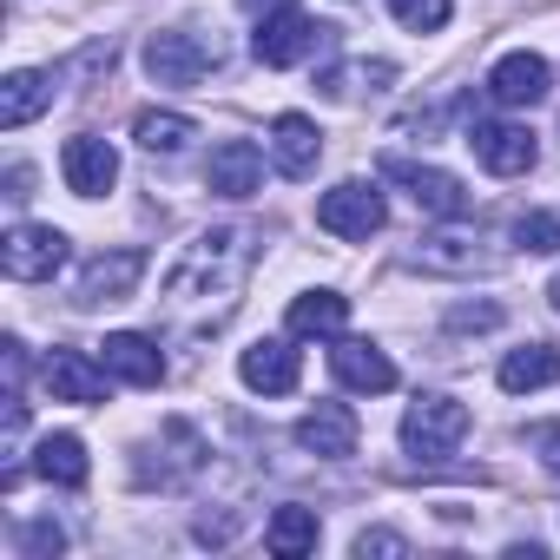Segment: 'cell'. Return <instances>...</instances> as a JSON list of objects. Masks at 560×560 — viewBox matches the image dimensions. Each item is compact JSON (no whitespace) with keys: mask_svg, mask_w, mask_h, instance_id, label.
I'll return each mask as SVG.
<instances>
[{"mask_svg":"<svg viewBox=\"0 0 560 560\" xmlns=\"http://www.w3.org/2000/svg\"><path fill=\"white\" fill-rule=\"evenodd\" d=\"M47 106H54V73H40V67L8 73V86H0V126H8V132H21L27 119H40Z\"/></svg>","mask_w":560,"mask_h":560,"instance_id":"obj_19","label":"cell"},{"mask_svg":"<svg viewBox=\"0 0 560 560\" xmlns=\"http://www.w3.org/2000/svg\"><path fill=\"white\" fill-rule=\"evenodd\" d=\"M211 47L198 40V34H152L145 40V73L159 80V86H198L205 73H211Z\"/></svg>","mask_w":560,"mask_h":560,"instance_id":"obj_9","label":"cell"},{"mask_svg":"<svg viewBox=\"0 0 560 560\" xmlns=\"http://www.w3.org/2000/svg\"><path fill=\"white\" fill-rule=\"evenodd\" d=\"M317 224H324L330 237H350V244H363V237H376V231L389 224V205H383V191H376V185H363V178H343V185H330V191L317 198Z\"/></svg>","mask_w":560,"mask_h":560,"instance_id":"obj_3","label":"cell"},{"mask_svg":"<svg viewBox=\"0 0 560 560\" xmlns=\"http://www.w3.org/2000/svg\"><path fill=\"white\" fill-rule=\"evenodd\" d=\"M343 324H350V298L337 291H304L291 304V337H337Z\"/></svg>","mask_w":560,"mask_h":560,"instance_id":"obj_22","label":"cell"},{"mask_svg":"<svg viewBox=\"0 0 560 560\" xmlns=\"http://www.w3.org/2000/svg\"><path fill=\"white\" fill-rule=\"evenodd\" d=\"M553 383H560V350H553V343H527V350H508V357H501V389H508V396L553 389Z\"/></svg>","mask_w":560,"mask_h":560,"instance_id":"obj_20","label":"cell"},{"mask_svg":"<svg viewBox=\"0 0 560 560\" xmlns=\"http://www.w3.org/2000/svg\"><path fill=\"white\" fill-rule=\"evenodd\" d=\"M389 14H396L409 34H442L448 14H455V0H389Z\"/></svg>","mask_w":560,"mask_h":560,"instance_id":"obj_26","label":"cell"},{"mask_svg":"<svg viewBox=\"0 0 560 560\" xmlns=\"http://www.w3.org/2000/svg\"><path fill=\"white\" fill-rule=\"evenodd\" d=\"M547 298H553V311H560V270H553V284H547Z\"/></svg>","mask_w":560,"mask_h":560,"instance_id":"obj_32","label":"cell"},{"mask_svg":"<svg viewBox=\"0 0 560 560\" xmlns=\"http://www.w3.org/2000/svg\"><path fill=\"white\" fill-rule=\"evenodd\" d=\"M132 139L145 145V152H185L191 139H198V126L185 119V113H139V126H132Z\"/></svg>","mask_w":560,"mask_h":560,"instance_id":"obj_24","label":"cell"},{"mask_svg":"<svg viewBox=\"0 0 560 560\" xmlns=\"http://www.w3.org/2000/svg\"><path fill=\"white\" fill-rule=\"evenodd\" d=\"M139 277H145V250H106V257H93L86 270H80V291H73V304L80 311H106V304H126L132 291H139Z\"/></svg>","mask_w":560,"mask_h":560,"instance_id":"obj_6","label":"cell"},{"mask_svg":"<svg viewBox=\"0 0 560 560\" xmlns=\"http://www.w3.org/2000/svg\"><path fill=\"white\" fill-rule=\"evenodd\" d=\"M100 350H106L100 363H106L119 383H132V389H152V383L165 376V357H159V343H152V337H139V330H113Z\"/></svg>","mask_w":560,"mask_h":560,"instance_id":"obj_17","label":"cell"},{"mask_svg":"<svg viewBox=\"0 0 560 560\" xmlns=\"http://www.w3.org/2000/svg\"><path fill=\"white\" fill-rule=\"evenodd\" d=\"M237 376H244L257 396H291V389H298V376H304V357H298L291 343L264 337V343H250V350L237 357Z\"/></svg>","mask_w":560,"mask_h":560,"instance_id":"obj_11","label":"cell"},{"mask_svg":"<svg viewBox=\"0 0 560 560\" xmlns=\"http://www.w3.org/2000/svg\"><path fill=\"white\" fill-rule=\"evenodd\" d=\"M317 508H277L270 514V527H264V547L270 553H284V560H298V553H311L317 547Z\"/></svg>","mask_w":560,"mask_h":560,"instance_id":"obj_23","label":"cell"},{"mask_svg":"<svg viewBox=\"0 0 560 560\" xmlns=\"http://www.w3.org/2000/svg\"><path fill=\"white\" fill-rule=\"evenodd\" d=\"M205 185H211L218 198H250V191L264 185V152H257L250 139H224V145L211 152V165H205Z\"/></svg>","mask_w":560,"mask_h":560,"instance_id":"obj_14","label":"cell"},{"mask_svg":"<svg viewBox=\"0 0 560 560\" xmlns=\"http://www.w3.org/2000/svg\"><path fill=\"white\" fill-rule=\"evenodd\" d=\"M514 244L521 250H560V218L553 211H521L514 218Z\"/></svg>","mask_w":560,"mask_h":560,"instance_id":"obj_27","label":"cell"},{"mask_svg":"<svg viewBox=\"0 0 560 560\" xmlns=\"http://www.w3.org/2000/svg\"><path fill=\"white\" fill-rule=\"evenodd\" d=\"M330 370H337V383H343V389H363V396L396 389V363H389L376 343H363V337H343V343L330 350Z\"/></svg>","mask_w":560,"mask_h":560,"instance_id":"obj_15","label":"cell"},{"mask_svg":"<svg viewBox=\"0 0 560 560\" xmlns=\"http://www.w3.org/2000/svg\"><path fill=\"white\" fill-rule=\"evenodd\" d=\"M383 178L389 185H402L409 191V205L416 211H429V218H468V185L455 178V172H442V165H416V159H383Z\"/></svg>","mask_w":560,"mask_h":560,"instance_id":"obj_4","label":"cell"},{"mask_svg":"<svg viewBox=\"0 0 560 560\" xmlns=\"http://www.w3.org/2000/svg\"><path fill=\"white\" fill-rule=\"evenodd\" d=\"M60 178H67L73 198H106V191L119 185V152H113L100 132H73V139L60 145Z\"/></svg>","mask_w":560,"mask_h":560,"instance_id":"obj_7","label":"cell"},{"mask_svg":"<svg viewBox=\"0 0 560 560\" xmlns=\"http://www.w3.org/2000/svg\"><path fill=\"white\" fill-rule=\"evenodd\" d=\"M106 363H93V357H80V350H54L47 357V389H54V402H106Z\"/></svg>","mask_w":560,"mask_h":560,"instance_id":"obj_18","label":"cell"},{"mask_svg":"<svg viewBox=\"0 0 560 560\" xmlns=\"http://www.w3.org/2000/svg\"><path fill=\"white\" fill-rule=\"evenodd\" d=\"M357 553H363V560H370V553H409V540L389 534V527H363V534H357Z\"/></svg>","mask_w":560,"mask_h":560,"instance_id":"obj_29","label":"cell"},{"mask_svg":"<svg viewBox=\"0 0 560 560\" xmlns=\"http://www.w3.org/2000/svg\"><path fill=\"white\" fill-rule=\"evenodd\" d=\"M317 159H324L317 119H304V113H277V119H270V165L284 172V178H311Z\"/></svg>","mask_w":560,"mask_h":560,"instance_id":"obj_10","label":"cell"},{"mask_svg":"<svg viewBox=\"0 0 560 560\" xmlns=\"http://www.w3.org/2000/svg\"><path fill=\"white\" fill-rule=\"evenodd\" d=\"M298 448H311V455H324V462L357 455V409H350V402H317V409L298 422Z\"/></svg>","mask_w":560,"mask_h":560,"instance_id":"obj_13","label":"cell"},{"mask_svg":"<svg viewBox=\"0 0 560 560\" xmlns=\"http://www.w3.org/2000/svg\"><path fill=\"white\" fill-rule=\"evenodd\" d=\"M416 264H422V270H481V250H475L468 237H422Z\"/></svg>","mask_w":560,"mask_h":560,"instance_id":"obj_25","label":"cell"},{"mask_svg":"<svg viewBox=\"0 0 560 560\" xmlns=\"http://www.w3.org/2000/svg\"><path fill=\"white\" fill-rule=\"evenodd\" d=\"M34 468H40V481H60V488H86V475H93V462H86V442H80V435H40Z\"/></svg>","mask_w":560,"mask_h":560,"instance_id":"obj_21","label":"cell"},{"mask_svg":"<svg viewBox=\"0 0 560 560\" xmlns=\"http://www.w3.org/2000/svg\"><path fill=\"white\" fill-rule=\"evenodd\" d=\"M67 547V534L54 527V521H34L27 534H21V553H60Z\"/></svg>","mask_w":560,"mask_h":560,"instance_id":"obj_28","label":"cell"},{"mask_svg":"<svg viewBox=\"0 0 560 560\" xmlns=\"http://www.w3.org/2000/svg\"><path fill=\"white\" fill-rule=\"evenodd\" d=\"M60 264H67V231L54 224H14L0 237V270L14 284H47V277H60Z\"/></svg>","mask_w":560,"mask_h":560,"instance_id":"obj_5","label":"cell"},{"mask_svg":"<svg viewBox=\"0 0 560 560\" xmlns=\"http://www.w3.org/2000/svg\"><path fill=\"white\" fill-rule=\"evenodd\" d=\"M244 270H250V231L244 224H218V231H198L185 244V257L172 264L165 277V304L172 311H231L237 291H244Z\"/></svg>","mask_w":560,"mask_h":560,"instance_id":"obj_1","label":"cell"},{"mask_svg":"<svg viewBox=\"0 0 560 560\" xmlns=\"http://www.w3.org/2000/svg\"><path fill=\"white\" fill-rule=\"evenodd\" d=\"M317 21L311 14H298V8H277V14H264L257 21V34H250V54L264 60V67H298V60H311L317 54Z\"/></svg>","mask_w":560,"mask_h":560,"instance_id":"obj_8","label":"cell"},{"mask_svg":"<svg viewBox=\"0 0 560 560\" xmlns=\"http://www.w3.org/2000/svg\"><path fill=\"white\" fill-rule=\"evenodd\" d=\"M462 435H468V409H462L455 396H416V402H409V416H402V448H409V455H422V462L455 455V448H462Z\"/></svg>","mask_w":560,"mask_h":560,"instance_id":"obj_2","label":"cell"},{"mask_svg":"<svg viewBox=\"0 0 560 560\" xmlns=\"http://www.w3.org/2000/svg\"><path fill=\"white\" fill-rule=\"evenodd\" d=\"M448 324H455V330H494V324H501V311H494V304H468V311H455Z\"/></svg>","mask_w":560,"mask_h":560,"instance_id":"obj_30","label":"cell"},{"mask_svg":"<svg viewBox=\"0 0 560 560\" xmlns=\"http://www.w3.org/2000/svg\"><path fill=\"white\" fill-rule=\"evenodd\" d=\"M488 100H494V106H540V100H547V60H540V54H508V60H494Z\"/></svg>","mask_w":560,"mask_h":560,"instance_id":"obj_16","label":"cell"},{"mask_svg":"<svg viewBox=\"0 0 560 560\" xmlns=\"http://www.w3.org/2000/svg\"><path fill=\"white\" fill-rule=\"evenodd\" d=\"M468 145H475V159H481L494 178H521V172H534V132H527V126H481V119H475Z\"/></svg>","mask_w":560,"mask_h":560,"instance_id":"obj_12","label":"cell"},{"mask_svg":"<svg viewBox=\"0 0 560 560\" xmlns=\"http://www.w3.org/2000/svg\"><path fill=\"white\" fill-rule=\"evenodd\" d=\"M237 8H250V14H277V8H291V0H237Z\"/></svg>","mask_w":560,"mask_h":560,"instance_id":"obj_31","label":"cell"}]
</instances>
